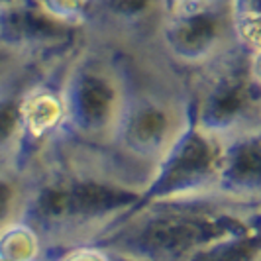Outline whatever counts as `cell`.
Here are the masks:
<instances>
[{
	"instance_id": "ba28073f",
	"label": "cell",
	"mask_w": 261,
	"mask_h": 261,
	"mask_svg": "<svg viewBox=\"0 0 261 261\" xmlns=\"http://www.w3.org/2000/svg\"><path fill=\"white\" fill-rule=\"evenodd\" d=\"M222 155V142L191 124L157 165L140 206L216 195Z\"/></svg>"
},
{
	"instance_id": "3957f363",
	"label": "cell",
	"mask_w": 261,
	"mask_h": 261,
	"mask_svg": "<svg viewBox=\"0 0 261 261\" xmlns=\"http://www.w3.org/2000/svg\"><path fill=\"white\" fill-rule=\"evenodd\" d=\"M261 222V210L210 195L144 204L92 246L124 261H187L196 251Z\"/></svg>"
},
{
	"instance_id": "4fadbf2b",
	"label": "cell",
	"mask_w": 261,
	"mask_h": 261,
	"mask_svg": "<svg viewBox=\"0 0 261 261\" xmlns=\"http://www.w3.org/2000/svg\"><path fill=\"white\" fill-rule=\"evenodd\" d=\"M49 261H116L112 253L98 246H77V248L65 249L51 253Z\"/></svg>"
},
{
	"instance_id": "7a4b0ae2",
	"label": "cell",
	"mask_w": 261,
	"mask_h": 261,
	"mask_svg": "<svg viewBox=\"0 0 261 261\" xmlns=\"http://www.w3.org/2000/svg\"><path fill=\"white\" fill-rule=\"evenodd\" d=\"M110 43L124 69L126 98L106 149L145 193L157 165L193 124L187 79L165 63L153 43Z\"/></svg>"
},
{
	"instance_id": "5b68a950",
	"label": "cell",
	"mask_w": 261,
	"mask_h": 261,
	"mask_svg": "<svg viewBox=\"0 0 261 261\" xmlns=\"http://www.w3.org/2000/svg\"><path fill=\"white\" fill-rule=\"evenodd\" d=\"M187 79L191 122L222 144L261 132V87L242 45Z\"/></svg>"
},
{
	"instance_id": "6da1fadb",
	"label": "cell",
	"mask_w": 261,
	"mask_h": 261,
	"mask_svg": "<svg viewBox=\"0 0 261 261\" xmlns=\"http://www.w3.org/2000/svg\"><path fill=\"white\" fill-rule=\"evenodd\" d=\"M22 177L26 195L18 222L36 230L49 253L91 246L144 200V187L108 149L67 138Z\"/></svg>"
},
{
	"instance_id": "7c38bea8",
	"label": "cell",
	"mask_w": 261,
	"mask_h": 261,
	"mask_svg": "<svg viewBox=\"0 0 261 261\" xmlns=\"http://www.w3.org/2000/svg\"><path fill=\"white\" fill-rule=\"evenodd\" d=\"M240 43L249 53L261 49V0L234 2Z\"/></svg>"
},
{
	"instance_id": "8992f818",
	"label": "cell",
	"mask_w": 261,
	"mask_h": 261,
	"mask_svg": "<svg viewBox=\"0 0 261 261\" xmlns=\"http://www.w3.org/2000/svg\"><path fill=\"white\" fill-rule=\"evenodd\" d=\"M89 36V2L6 0L0 4V57L53 67L69 61Z\"/></svg>"
},
{
	"instance_id": "9c48e42d",
	"label": "cell",
	"mask_w": 261,
	"mask_h": 261,
	"mask_svg": "<svg viewBox=\"0 0 261 261\" xmlns=\"http://www.w3.org/2000/svg\"><path fill=\"white\" fill-rule=\"evenodd\" d=\"M216 195L261 210V132L224 144Z\"/></svg>"
},
{
	"instance_id": "52a82bcc",
	"label": "cell",
	"mask_w": 261,
	"mask_h": 261,
	"mask_svg": "<svg viewBox=\"0 0 261 261\" xmlns=\"http://www.w3.org/2000/svg\"><path fill=\"white\" fill-rule=\"evenodd\" d=\"M153 47L185 77L206 69L242 47L236 4L224 0L163 2Z\"/></svg>"
},
{
	"instance_id": "8fae6325",
	"label": "cell",
	"mask_w": 261,
	"mask_h": 261,
	"mask_svg": "<svg viewBox=\"0 0 261 261\" xmlns=\"http://www.w3.org/2000/svg\"><path fill=\"white\" fill-rule=\"evenodd\" d=\"M51 253L28 224L16 222L2 228L0 261H49Z\"/></svg>"
},
{
	"instance_id": "9a60e30c",
	"label": "cell",
	"mask_w": 261,
	"mask_h": 261,
	"mask_svg": "<svg viewBox=\"0 0 261 261\" xmlns=\"http://www.w3.org/2000/svg\"><path fill=\"white\" fill-rule=\"evenodd\" d=\"M108 253H110V251H108ZM114 257H116V255H114ZM116 261H124V259H120V257H116Z\"/></svg>"
},
{
	"instance_id": "277c9868",
	"label": "cell",
	"mask_w": 261,
	"mask_h": 261,
	"mask_svg": "<svg viewBox=\"0 0 261 261\" xmlns=\"http://www.w3.org/2000/svg\"><path fill=\"white\" fill-rule=\"evenodd\" d=\"M126 98V77L116 47L89 36L65 67V138L94 149L110 147Z\"/></svg>"
},
{
	"instance_id": "5bb4252c",
	"label": "cell",
	"mask_w": 261,
	"mask_h": 261,
	"mask_svg": "<svg viewBox=\"0 0 261 261\" xmlns=\"http://www.w3.org/2000/svg\"><path fill=\"white\" fill-rule=\"evenodd\" d=\"M251 71H253V77L261 87V49L251 53Z\"/></svg>"
},
{
	"instance_id": "30bf717a",
	"label": "cell",
	"mask_w": 261,
	"mask_h": 261,
	"mask_svg": "<svg viewBox=\"0 0 261 261\" xmlns=\"http://www.w3.org/2000/svg\"><path fill=\"white\" fill-rule=\"evenodd\" d=\"M187 261H261V222L210 244Z\"/></svg>"
}]
</instances>
